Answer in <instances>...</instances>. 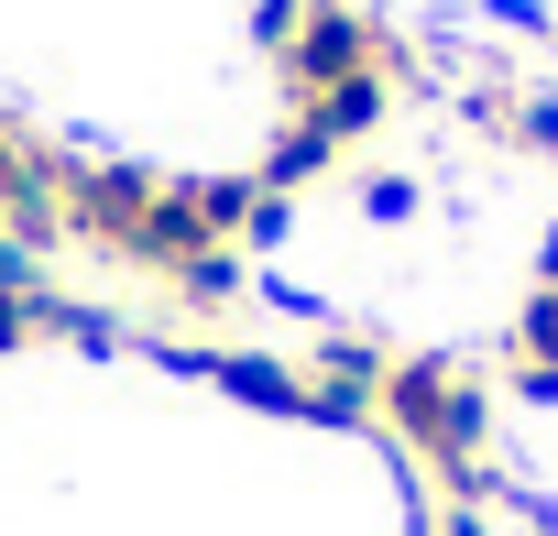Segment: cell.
<instances>
[{"label":"cell","instance_id":"6da1fadb","mask_svg":"<svg viewBox=\"0 0 558 536\" xmlns=\"http://www.w3.org/2000/svg\"><path fill=\"white\" fill-rule=\"evenodd\" d=\"M384 416H395V438H405L449 492H471V482H482V383H471L449 351L395 362V373H384Z\"/></svg>","mask_w":558,"mask_h":536},{"label":"cell","instance_id":"7a4b0ae2","mask_svg":"<svg viewBox=\"0 0 558 536\" xmlns=\"http://www.w3.org/2000/svg\"><path fill=\"white\" fill-rule=\"evenodd\" d=\"M274 66H286V88H296V99H318V88H351V77L395 66V56H384V34H373V12H362V0H307L296 45L274 56Z\"/></svg>","mask_w":558,"mask_h":536},{"label":"cell","instance_id":"3957f363","mask_svg":"<svg viewBox=\"0 0 558 536\" xmlns=\"http://www.w3.org/2000/svg\"><path fill=\"white\" fill-rule=\"evenodd\" d=\"M296 23H307V0H263V56H286Z\"/></svg>","mask_w":558,"mask_h":536}]
</instances>
